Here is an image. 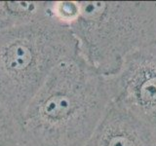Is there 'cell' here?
Segmentation results:
<instances>
[{
    "label": "cell",
    "mask_w": 156,
    "mask_h": 146,
    "mask_svg": "<svg viewBox=\"0 0 156 146\" xmlns=\"http://www.w3.org/2000/svg\"><path fill=\"white\" fill-rule=\"evenodd\" d=\"M52 1H0V32L51 16Z\"/></svg>",
    "instance_id": "8992f818"
},
{
    "label": "cell",
    "mask_w": 156,
    "mask_h": 146,
    "mask_svg": "<svg viewBox=\"0 0 156 146\" xmlns=\"http://www.w3.org/2000/svg\"><path fill=\"white\" fill-rule=\"evenodd\" d=\"M83 146H156V135L124 107L111 101Z\"/></svg>",
    "instance_id": "5b68a950"
},
{
    "label": "cell",
    "mask_w": 156,
    "mask_h": 146,
    "mask_svg": "<svg viewBox=\"0 0 156 146\" xmlns=\"http://www.w3.org/2000/svg\"><path fill=\"white\" fill-rule=\"evenodd\" d=\"M79 53L69 26L53 15L0 32V100L21 118L54 68Z\"/></svg>",
    "instance_id": "7a4b0ae2"
},
{
    "label": "cell",
    "mask_w": 156,
    "mask_h": 146,
    "mask_svg": "<svg viewBox=\"0 0 156 146\" xmlns=\"http://www.w3.org/2000/svg\"><path fill=\"white\" fill-rule=\"evenodd\" d=\"M69 28L81 56L109 77L125 58L156 44V1H79Z\"/></svg>",
    "instance_id": "3957f363"
},
{
    "label": "cell",
    "mask_w": 156,
    "mask_h": 146,
    "mask_svg": "<svg viewBox=\"0 0 156 146\" xmlns=\"http://www.w3.org/2000/svg\"><path fill=\"white\" fill-rule=\"evenodd\" d=\"M23 145L21 118L0 100V146Z\"/></svg>",
    "instance_id": "52a82bcc"
},
{
    "label": "cell",
    "mask_w": 156,
    "mask_h": 146,
    "mask_svg": "<svg viewBox=\"0 0 156 146\" xmlns=\"http://www.w3.org/2000/svg\"><path fill=\"white\" fill-rule=\"evenodd\" d=\"M51 12L58 22L69 26L79 16V1H52Z\"/></svg>",
    "instance_id": "ba28073f"
},
{
    "label": "cell",
    "mask_w": 156,
    "mask_h": 146,
    "mask_svg": "<svg viewBox=\"0 0 156 146\" xmlns=\"http://www.w3.org/2000/svg\"><path fill=\"white\" fill-rule=\"evenodd\" d=\"M111 102L106 77L79 53L54 68L21 117L23 146H83Z\"/></svg>",
    "instance_id": "6da1fadb"
},
{
    "label": "cell",
    "mask_w": 156,
    "mask_h": 146,
    "mask_svg": "<svg viewBox=\"0 0 156 146\" xmlns=\"http://www.w3.org/2000/svg\"><path fill=\"white\" fill-rule=\"evenodd\" d=\"M21 146H23V145H21Z\"/></svg>",
    "instance_id": "9c48e42d"
},
{
    "label": "cell",
    "mask_w": 156,
    "mask_h": 146,
    "mask_svg": "<svg viewBox=\"0 0 156 146\" xmlns=\"http://www.w3.org/2000/svg\"><path fill=\"white\" fill-rule=\"evenodd\" d=\"M106 80L111 101L124 107L156 135V44L131 54Z\"/></svg>",
    "instance_id": "277c9868"
}]
</instances>
